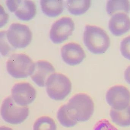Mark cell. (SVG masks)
Here are the masks:
<instances>
[{
	"label": "cell",
	"instance_id": "cell-8",
	"mask_svg": "<svg viewBox=\"0 0 130 130\" xmlns=\"http://www.w3.org/2000/svg\"><path fill=\"white\" fill-rule=\"evenodd\" d=\"M74 28L75 24L71 18H61L52 25L50 32V39L56 44L61 43L72 35Z\"/></svg>",
	"mask_w": 130,
	"mask_h": 130
},
{
	"label": "cell",
	"instance_id": "cell-21",
	"mask_svg": "<svg viewBox=\"0 0 130 130\" xmlns=\"http://www.w3.org/2000/svg\"><path fill=\"white\" fill-rule=\"evenodd\" d=\"M120 50L123 56L130 60V36L123 39L121 42Z\"/></svg>",
	"mask_w": 130,
	"mask_h": 130
},
{
	"label": "cell",
	"instance_id": "cell-17",
	"mask_svg": "<svg viewBox=\"0 0 130 130\" xmlns=\"http://www.w3.org/2000/svg\"><path fill=\"white\" fill-rule=\"evenodd\" d=\"M106 10L110 15L123 11L128 13L130 11V3L129 1H108L106 4Z\"/></svg>",
	"mask_w": 130,
	"mask_h": 130
},
{
	"label": "cell",
	"instance_id": "cell-4",
	"mask_svg": "<svg viewBox=\"0 0 130 130\" xmlns=\"http://www.w3.org/2000/svg\"><path fill=\"white\" fill-rule=\"evenodd\" d=\"M46 91L49 97L55 101H62L70 94L72 83L69 78L59 73H54L47 79Z\"/></svg>",
	"mask_w": 130,
	"mask_h": 130
},
{
	"label": "cell",
	"instance_id": "cell-3",
	"mask_svg": "<svg viewBox=\"0 0 130 130\" xmlns=\"http://www.w3.org/2000/svg\"><path fill=\"white\" fill-rule=\"evenodd\" d=\"M35 63L28 56L23 53L14 54L6 62L7 71L12 77L23 78L31 76Z\"/></svg>",
	"mask_w": 130,
	"mask_h": 130
},
{
	"label": "cell",
	"instance_id": "cell-16",
	"mask_svg": "<svg viewBox=\"0 0 130 130\" xmlns=\"http://www.w3.org/2000/svg\"><path fill=\"white\" fill-rule=\"evenodd\" d=\"M110 115L112 121L118 126L127 127L130 126V104L126 109L118 111L111 108Z\"/></svg>",
	"mask_w": 130,
	"mask_h": 130
},
{
	"label": "cell",
	"instance_id": "cell-11",
	"mask_svg": "<svg viewBox=\"0 0 130 130\" xmlns=\"http://www.w3.org/2000/svg\"><path fill=\"white\" fill-rule=\"evenodd\" d=\"M61 53L63 61L70 66L79 64L86 57L82 46L75 43H69L63 46L61 49Z\"/></svg>",
	"mask_w": 130,
	"mask_h": 130
},
{
	"label": "cell",
	"instance_id": "cell-1",
	"mask_svg": "<svg viewBox=\"0 0 130 130\" xmlns=\"http://www.w3.org/2000/svg\"><path fill=\"white\" fill-rule=\"evenodd\" d=\"M66 105L70 117L77 122L88 120L94 113L93 101L90 96L85 93L75 95Z\"/></svg>",
	"mask_w": 130,
	"mask_h": 130
},
{
	"label": "cell",
	"instance_id": "cell-23",
	"mask_svg": "<svg viewBox=\"0 0 130 130\" xmlns=\"http://www.w3.org/2000/svg\"><path fill=\"white\" fill-rule=\"evenodd\" d=\"M124 76L126 82L130 85V66H128L125 70Z\"/></svg>",
	"mask_w": 130,
	"mask_h": 130
},
{
	"label": "cell",
	"instance_id": "cell-2",
	"mask_svg": "<svg viewBox=\"0 0 130 130\" xmlns=\"http://www.w3.org/2000/svg\"><path fill=\"white\" fill-rule=\"evenodd\" d=\"M83 41L88 50L95 54L105 53L110 43V38L104 30L97 26L89 25L85 27Z\"/></svg>",
	"mask_w": 130,
	"mask_h": 130
},
{
	"label": "cell",
	"instance_id": "cell-12",
	"mask_svg": "<svg viewBox=\"0 0 130 130\" xmlns=\"http://www.w3.org/2000/svg\"><path fill=\"white\" fill-rule=\"evenodd\" d=\"M55 69L50 62L40 60L35 62L34 70L30 76L32 81L40 87L46 86L47 79L55 73Z\"/></svg>",
	"mask_w": 130,
	"mask_h": 130
},
{
	"label": "cell",
	"instance_id": "cell-22",
	"mask_svg": "<svg viewBox=\"0 0 130 130\" xmlns=\"http://www.w3.org/2000/svg\"><path fill=\"white\" fill-rule=\"evenodd\" d=\"M93 130H118L111 124L109 121L102 119L98 121L94 127Z\"/></svg>",
	"mask_w": 130,
	"mask_h": 130
},
{
	"label": "cell",
	"instance_id": "cell-5",
	"mask_svg": "<svg viewBox=\"0 0 130 130\" xmlns=\"http://www.w3.org/2000/svg\"><path fill=\"white\" fill-rule=\"evenodd\" d=\"M2 119L11 124H18L23 123L29 116L28 107H22L17 104L12 97L5 99L1 110Z\"/></svg>",
	"mask_w": 130,
	"mask_h": 130
},
{
	"label": "cell",
	"instance_id": "cell-14",
	"mask_svg": "<svg viewBox=\"0 0 130 130\" xmlns=\"http://www.w3.org/2000/svg\"><path fill=\"white\" fill-rule=\"evenodd\" d=\"M40 4L44 14L50 17H55L60 15L64 10V3L61 0H41Z\"/></svg>",
	"mask_w": 130,
	"mask_h": 130
},
{
	"label": "cell",
	"instance_id": "cell-15",
	"mask_svg": "<svg viewBox=\"0 0 130 130\" xmlns=\"http://www.w3.org/2000/svg\"><path fill=\"white\" fill-rule=\"evenodd\" d=\"M91 5V1L89 0H69L66 2V6L68 11L75 15L85 13L89 10Z\"/></svg>",
	"mask_w": 130,
	"mask_h": 130
},
{
	"label": "cell",
	"instance_id": "cell-19",
	"mask_svg": "<svg viewBox=\"0 0 130 130\" xmlns=\"http://www.w3.org/2000/svg\"><path fill=\"white\" fill-rule=\"evenodd\" d=\"M57 118L61 125L66 127L74 126L78 123L73 120L69 114L66 104L62 105L59 109L57 113Z\"/></svg>",
	"mask_w": 130,
	"mask_h": 130
},
{
	"label": "cell",
	"instance_id": "cell-9",
	"mask_svg": "<svg viewBox=\"0 0 130 130\" xmlns=\"http://www.w3.org/2000/svg\"><path fill=\"white\" fill-rule=\"evenodd\" d=\"M6 4L10 12L22 21H28L34 18L36 13V7L32 1H7Z\"/></svg>",
	"mask_w": 130,
	"mask_h": 130
},
{
	"label": "cell",
	"instance_id": "cell-10",
	"mask_svg": "<svg viewBox=\"0 0 130 130\" xmlns=\"http://www.w3.org/2000/svg\"><path fill=\"white\" fill-rule=\"evenodd\" d=\"M11 95L17 104L22 107H27L35 100L36 91L29 83H19L15 84L12 88Z\"/></svg>",
	"mask_w": 130,
	"mask_h": 130
},
{
	"label": "cell",
	"instance_id": "cell-13",
	"mask_svg": "<svg viewBox=\"0 0 130 130\" xmlns=\"http://www.w3.org/2000/svg\"><path fill=\"white\" fill-rule=\"evenodd\" d=\"M111 32L116 36H120L130 30V19L126 13L119 12L112 15L108 23Z\"/></svg>",
	"mask_w": 130,
	"mask_h": 130
},
{
	"label": "cell",
	"instance_id": "cell-20",
	"mask_svg": "<svg viewBox=\"0 0 130 130\" xmlns=\"http://www.w3.org/2000/svg\"><path fill=\"white\" fill-rule=\"evenodd\" d=\"M1 53L4 56H6L14 49L8 43L6 39L5 31L1 32Z\"/></svg>",
	"mask_w": 130,
	"mask_h": 130
},
{
	"label": "cell",
	"instance_id": "cell-7",
	"mask_svg": "<svg viewBox=\"0 0 130 130\" xmlns=\"http://www.w3.org/2000/svg\"><path fill=\"white\" fill-rule=\"evenodd\" d=\"M106 99L112 108L116 110H122L130 105V92L123 86H115L107 92Z\"/></svg>",
	"mask_w": 130,
	"mask_h": 130
},
{
	"label": "cell",
	"instance_id": "cell-6",
	"mask_svg": "<svg viewBox=\"0 0 130 130\" xmlns=\"http://www.w3.org/2000/svg\"><path fill=\"white\" fill-rule=\"evenodd\" d=\"M6 39L14 49L23 48L31 42L32 33L28 26L20 23H13L5 31Z\"/></svg>",
	"mask_w": 130,
	"mask_h": 130
},
{
	"label": "cell",
	"instance_id": "cell-24",
	"mask_svg": "<svg viewBox=\"0 0 130 130\" xmlns=\"http://www.w3.org/2000/svg\"><path fill=\"white\" fill-rule=\"evenodd\" d=\"M0 130H13L11 128H10V127H8L4 126H3L1 127V128H0Z\"/></svg>",
	"mask_w": 130,
	"mask_h": 130
},
{
	"label": "cell",
	"instance_id": "cell-18",
	"mask_svg": "<svg viewBox=\"0 0 130 130\" xmlns=\"http://www.w3.org/2000/svg\"><path fill=\"white\" fill-rule=\"evenodd\" d=\"M57 127L54 120L47 116L37 119L34 123L33 130H56Z\"/></svg>",
	"mask_w": 130,
	"mask_h": 130
}]
</instances>
